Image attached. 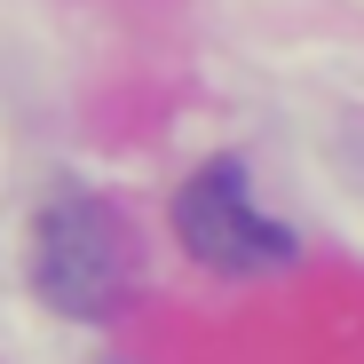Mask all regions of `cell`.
Here are the masks:
<instances>
[{
    "label": "cell",
    "instance_id": "6da1fadb",
    "mask_svg": "<svg viewBox=\"0 0 364 364\" xmlns=\"http://www.w3.org/2000/svg\"><path fill=\"white\" fill-rule=\"evenodd\" d=\"M135 285V230L119 222V206L72 191L55 198L32 230V293L64 317H111Z\"/></svg>",
    "mask_w": 364,
    "mask_h": 364
},
{
    "label": "cell",
    "instance_id": "7a4b0ae2",
    "mask_svg": "<svg viewBox=\"0 0 364 364\" xmlns=\"http://www.w3.org/2000/svg\"><path fill=\"white\" fill-rule=\"evenodd\" d=\"M174 237H182V254H191L198 269H222V277H262V269H285L293 262V230L269 222L246 198L237 159L198 166L174 191Z\"/></svg>",
    "mask_w": 364,
    "mask_h": 364
}]
</instances>
